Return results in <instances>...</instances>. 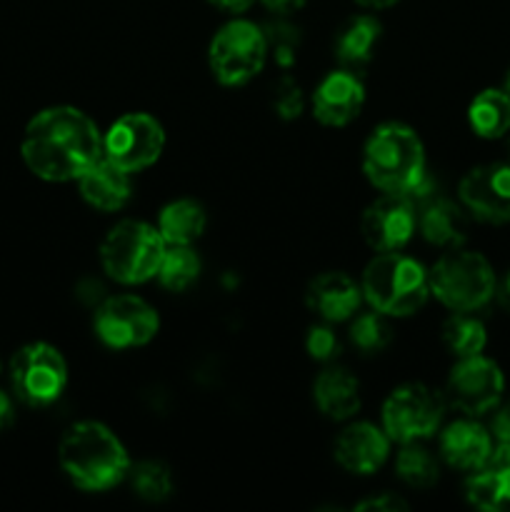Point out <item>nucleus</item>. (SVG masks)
<instances>
[{"label":"nucleus","mask_w":510,"mask_h":512,"mask_svg":"<svg viewBox=\"0 0 510 512\" xmlns=\"http://www.w3.org/2000/svg\"><path fill=\"white\" fill-rule=\"evenodd\" d=\"M363 300V290L350 275L323 273L308 285L305 303L323 323H343L355 315Z\"/></svg>","instance_id":"f3484780"},{"label":"nucleus","mask_w":510,"mask_h":512,"mask_svg":"<svg viewBox=\"0 0 510 512\" xmlns=\"http://www.w3.org/2000/svg\"><path fill=\"white\" fill-rule=\"evenodd\" d=\"M460 203L485 223H510V163L473 168L460 180Z\"/></svg>","instance_id":"4468645a"},{"label":"nucleus","mask_w":510,"mask_h":512,"mask_svg":"<svg viewBox=\"0 0 510 512\" xmlns=\"http://www.w3.org/2000/svg\"><path fill=\"white\" fill-rule=\"evenodd\" d=\"M163 148V125L145 113L123 115L110 125L103 138V158L123 168L125 173H138L153 165Z\"/></svg>","instance_id":"9d476101"},{"label":"nucleus","mask_w":510,"mask_h":512,"mask_svg":"<svg viewBox=\"0 0 510 512\" xmlns=\"http://www.w3.org/2000/svg\"><path fill=\"white\" fill-rule=\"evenodd\" d=\"M365 103L363 80L350 70H335L325 75L313 93V115L323 125L340 128L350 120L358 118L360 108Z\"/></svg>","instance_id":"2eb2a0df"},{"label":"nucleus","mask_w":510,"mask_h":512,"mask_svg":"<svg viewBox=\"0 0 510 512\" xmlns=\"http://www.w3.org/2000/svg\"><path fill=\"white\" fill-rule=\"evenodd\" d=\"M470 128L480 138H503L510 133V95L505 90L488 88L473 98L468 108Z\"/></svg>","instance_id":"393cba45"},{"label":"nucleus","mask_w":510,"mask_h":512,"mask_svg":"<svg viewBox=\"0 0 510 512\" xmlns=\"http://www.w3.org/2000/svg\"><path fill=\"white\" fill-rule=\"evenodd\" d=\"M358 510H375V512H393V510H405L408 508V503L400 498H395V495L390 493H383L378 495V498H368L363 500V503L355 505Z\"/></svg>","instance_id":"72a5a7b5"},{"label":"nucleus","mask_w":510,"mask_h":512,"mask_svg":"<svg viewBox=\"0 0 510 512\" xmlns=\"http://www.w3.org/2000/svg\"><path fill=\"white\" fill-rule=\"evenodd\" d=\"M10 385L20 403L30 408L53 405L68 385V365L48 343H30L10 360Z\"/></svg>","instance_id":"6e6552de"},{"label":"nucleus","mask_w":510,"mask_h":512,"mask_svg":"<svg viewBox=\"0 0 510 512\" xmlns=\"http://www.w3.org/2000/svg\"><path fill=\"white\" fill-rule=\"evenodd\" d=\"M348 338L360 353L373 355L380 353L390 345V338H393V330H390L388 315L378 313V310H370V313L355 315L353 323H350Z\"/></svg>","instance_id":"c85d7f7f"},{"label":"nucleus","mask_w":510,"mask_h":512,"mask_svg":"<svg viewBox=\"0 0 510 512\" xmlns=\"http://www.w3.org/2000/svg\"><path fill=\"white\" fill-rule=\"evenodd\" d=\"M495 295H498L500 305H503L505 310H510V270H508V275L500 280V285H495Z\"/></svg>","instance_id":"58836bf2"},{"label":"nucleus","mask_w":510,"mask_h":512,"mask_svg":"<svg viewBox=\"0 0 510 512\" xmlns=\"http://www.w3.org/2000/svg\"><path fill=\"white\" fill-rule=\"evenodd\" d=\"M128 478L135 495L148 503H163L173 493V475L158 460H143L128 470Z\"/></svg>","instance_id":"c756f323"},{"label":"nucleus","mask_w":510,"mask_h":512,"mask_svg":"<svg viewBox=\"0 0 510 512\" xmlns=\"http://www.w3.org/2000/svg\"><path fill=\"white\" fill-rule=\"evenodd\" d=\"M210 3L220 10H228V13H243L253 5V0H210Z\"/></svg>","instance_id":"4c0bfd02"},{"label":"nucleus","mask_w":510,"mask_h":512,"mask_svg":"<svg viewBox=\"0 0 510 512\" xmlns=\"http://www.w3.org/2000/svg\"><path fill=\"white\" fill-rule=\"evenodd\" d=\"M418 228V210L405 195L385 193L365 208L360 230L375 253H395L405 248Z\"/></svg>","instance_id":"ddd939ff"},{"label":"nucleus","mask_w":510,"mask_h":512,"mask_svg":"<svg viewBox=\"0 0 510 512\" xmlns=\"http://www.w3.org/2000/svg\"><path fill=\"white\" fill-rule=\"evenodd\" d=\"M505 380L498 365L483 355L460 358L458 365L450 370L445 395L453 408L465 413L468 418L490 413L503 398Z\"/></svg>","instance_id":"f8f14e48"},{"label":"nucleus","mask_w":510,"mask_h":512,"mask_svg":"<svg viewBox=\"0 0 510 512\" xmlns=\"http://www.w3.org/2000/svg\"><path fill=\"white\" fill-rule=\"evenodd\" d=\"M505 93L510 95V70H508V78H505Z\"/></svg>","instance_id":"a19ab883"},{"label":"nucleus","mask_w":510,"mask_h":512,"mask_svg":"<svg viewBox=\"0 0 510 512\" xmlns=\"http://www.w3.org/2000/svg\"><path fill=\"white\" fill-rule=\"evenodd\" d=\"M265 43H268V55H273L275 63L290 68L298 58L300 50V30L285 20H273L263 28Z\"/></svg>","instance_id":"7c9ffc66"},{"label":"nucleus","mask_w":510,"mask_h":512,"mask_svg":"<svg viewBox=\"0 0 510 512\" xmlns=\"http://www.w3.org/2000/svg\"><path fill=\"white\" fill-rule=\"evenodd\" d=\"M363 170L383 193H408L428 170L418 133L403 123H385L373 130L363 150Z\"/></svg>","instance_id":"7ed1b4c3"},{"label":"nucleus","mask_w":510,"mask_h":512,"mask_svg":"<svg viewBox=\"0 0 510 512\" xmlns=\"http://www.w3.org/2000/svg\"><path fill=\"white\" fill-rule=\"evenodd\" d=\"M265 60H268L265 33L250 20H230L210 40V70L223 85L248 83L263 70Z\"/></svg>","instance_id":"0eeeda50"},{"label":"nucleus","mask_w":510,"mask_h":512,"mask_svg":"<svg viewBox=\"0 0 510 512\" xmlns=\"http://www.w3.org/2000/svg\"><path fill=\"white\" fill-rule=\"evenodd\" d=\"M305 350H308L310 358L318 360V363H333L340 355V350H343V345H340V338L335 335V330L330 328V323H323L313 325V328L308 330Z\"/></svg>","instance_id":"473e14b6"},{"label":"nucleus","mask_w":510,"mask_h":512,"mask_svg":"<svg viewBox=\"0 0 510 512\" xmlns=\"http://www.w3.org/2000/svg\"><path fill=\"white\" fill-rule=\"evenodd\" d=\"M273 108L283 120H295L303 113L305 95L303 90H300V85L295 83L290 75H283V78L273 85Z\"/></svg>","instance_id":"2f4dec72"},{"label":"nucleus","mask_w":510,"mask_h":512,"mask_svg":"<svg viewBox=\"0 0 510 512\" xmlns=\"http://www.w3.org/2000/svg\"><path fill=\"white\" fill-rule=\"evenodd\" d=\"M200 258L190 245H168L158 268V280L170 293H183L198 280Z\"/></svg>","instance_id":"a878e982"},{"label":"nucleus","mask_w":510,"mask_h":512,"mask_svg":"<svg viewBox=\"0 0 510 512\" xmlns=\"http://www.w3.org/2000/svg\"><path fill=\"white\" fill-rule=\"evenodd\" d=\"M443 395L420 383L400 385L383 405V430L390 443H420L440 428Z\"/></svg>","instance_id":"1a4fd4ad"},{"label":"nucleus","mask_w":510,"mask_h":512,"mask_svg":"<svg viewBox=\"0 0 510 512\" xmlns=\"http://www.w3.org/2000/svg\"><path fill=\"white\" fill-rule=\"evenodd\" d=\"M380 33H383V25L373 15H355V18L345 20L333 43L340 68L355 75L363 73L373 60Z\"/></svg>","instance_id":"412c9836"},{"label":"nucleus","mask_w":510,"mask_h":512,"mask_svg":"<svg viewBox=\"0 0 510 512\" xmlns=\"http://www.w3.org/2000/svg\"><path fill=\"white\" fill-rule=\"evenodd\" d=\"M128 175L130 173H125L123 168H118V165L100 155L78 178L80 195L93 208L103 210V213H115V210H120L130 200Z\"/></svg>","instance_id":"aec40b11"},{"label":"nucleus","mask_w":510,"mask_h":512,"mask_svg":"<svg viewBox=\"0 0 510 512\" xmlns=\"http://www.w3.org/2000/svg\"><path fill=\"white\" fill-rule=\"evenodd\" d=\"M493 453V435L475 420H455L440 435V455L450 468L478 470Z\"/></svg>","instance_id":"6ab92c4d"},{"label":"nucleus","mask_w":510,"mask_h":512,"mask_svg":"<svg viewBox=\"0 0 510 512\" xmlns=\"http://www.w3.org/2000/svg\"><path fill=\"white\" fill-rule=\"evenodd\" d=\"M418 230L430 245L438 248L455 250L468 240V220L463 208L440 195L418 208Z\"/></svg>","instance_id":"4be33fe9"},{"label":"nucleus","mask_w":510,"mask_h":512,"mask_svg":"<svg viewBox=\"0 0 510 512\" xmlns=\"http://www.w3.org/2000/svg\"><path fill=\"white\" fill-rule=\"evenodd\" d=\"M313 398L325 418L348 420L360 410V385L348 370L328 368L315 380Z\"/></svg>","instance_id":"5701e85b"},{"label":"nucleus","mask_w":510,"mask_h":512,"mask_svg":"<svg viewBox=\"0 0 510 512\" xmlns=\"http://www.w3.org/2000/svg\"><path fill=\"white\" fill-rule=\"evenodd\" d=\"M205 210L195 200H173L158 215V233L165 245H193L203 235Z\"/></svg>","instance_id":"b1692460"},{"label":"nucleus","mask_w":510,"mask_h":512,"mask_svg":"<svg viewBox=\"0 0 510 512\" xmlns=\"http://www.w3.org/2000/svg\"><path fill=\"white\" fill-rule=\"evenodd\" d=\"M158 328V313L135 295H113L95 310V333L113 350L140 348L155 338Z\"/></svg>","instance_id":"9b49d317"},{"label":"nucleus","mask_w":510,"mask_h":512,"mask_svg":"<svg viewBox=\"0 0 510 512\" xmlns=\"http://www.w3.org/2000/svg\"><path fill=\"white\" fill-rule=\"evenodd\" d=\"M390 438L370 423L348 425L335 440V460L353 475H370L388 460Z\"/></svg>","instance_id":"dca6fc26"},{"label":"nucleus","mask_w":510,"mask_h":512,"mask_svg":"<svg viewBox=\"0 0 510 512\" xmlns=\"http://www.w3.org/2000/svg\"><path fill=\"white\" fill-rule=\"evenodd\" d=\"M505 150H508V163H510V135H508V140H505Z\"/></svg>","instance_id":"79ce46f5"},{"label":"nucleus","mask_w":510,"mask_h":512,"mask_svg":"<svg viewBox=\"0 0 510 512\" xmlns=\"http://www.w3.org/2000/svg\"><path fill=\"white\" fill-rule=\"evenodd\" d=\"M30 173L48 183L78 180L103 155V138L78 108H45L28 123L20 145Z\"/></svg>","instance_id":"f257e3e1"},{"label":"nucleus","mask_w":510,"mask_h":512,"mask_svg":"<svg viewBox=\"0 0 510 512\" xmlns=\"http://www.w3.org/2000/svg\"><path fill=\"white\" fill-rule=\"evenodd\" d=\"M363 298L370 308L388 318H405L418 313L430 295V280L418 260L403 253H380L363 273Z\"/></svg>","instance_id":"20e7f679"},{"label":"nucleus","mask_w":510,"mask_h":512,"mask_svg":"<svg viewBox=\"0 0 510 512\" xmlns=\"http://www.w3.org/2000/svg\"><path fill=\"white\" fill-rule=\"evenodd\" d=\"M63 473L88 493H103L128 478L130 458L105 425L85 420L65 430L58 448Z\"/></svg>","instance_id":"f03ea898"},{"label":"nucleus","mask_w":510,"mask_h":512,"mask_svg":"<svg viewBox=\"0 0 510 512\" xmlns=\"http://www.w3.org/2000/svg\"><path fill=\"white\" fill-rule=\"evenodd\" d=\"M355 3L370 10H383V8H390V5H395L398 0H355Z\"/></svg>","instance_id":"ea45409f"},{"label":"nucleus","mask_w":510,"mask_h":512,"mask_svg":"<svg viewBox=\"0 0 510 512\" xmlns=\"http://www.w3.org/2000/svg\"><path fill=\"white\" fill-rule=\"evenodd\" d=\"M430 293L453 313L480 310L495 295V273L488 260L470 250H450L428 273Z\"/></svg>","instance_id":"423d86ee"},{"label":"nucleus","mask_w":510,"mask_h":512,"mask_svg":"<svg viewBox=\"0 0 510 512\" xmlns=\"http://www.w3.org/2000/svg\"><path fill=\"white\" fill-rule=\"evenodd\" d=\"M260 3H263L270 13L288 15V13H295V10L303 8L305 0H260Z\"/></svg>","instance_id":"c9c22d12"},{"label":"nucleus","mask_w":510,"mask_h":512,"mask_svg":"<svg viewBox=\"0 0 510 512\" xmlns=\"http://www.w3.org/2000/svg\"><path fill=\"white\" fill-rule=\"evenodd\" d=\"M15 423V405L5 390H0V430H8Z\"/></svg>","instance_id":"e433bc0d"},{"label":"nucleus","mask_w":510,"mask_h":512,"mask_svg":"<svg viewBox=\"0 0 510 512\" xmlns=\"http://www.w3.org/2000/svg\"><path fill=\"white\" fill-rule=\"evenodd\" d=\"M470 505L485 512L510 510V443H498L465 485Z\"/></svg>","instance_id":"a211bd4d"},{"label":"nucleus","mask_w":510,"mask_h":512,"mask_svg":"<svg viewBox=\"0 0 510 512\" xmlns=\"http://www.w3.org/2000/svg\"><path fill=\"white\" fill-rule=\"evenodd\" d=\"M443 343L455 358H473V355L483 353L485 343H488V333L485 325L478 318L465 313H455L453 318L445 320L443 325Z\"/></svg>","instance_id":"bb28decb"},{"label":"nucleus","mask_w":510,"mask_h":512,"mask_svg":"<svg viewBox=\"0 0 510 512\" xmlns=\"http://www.w3.org/2000/svg\"><path fill=\"white\" fill-rule=\"evenodd\" d=\"M395 473L410 488H430L438 483V460L423 445L405 443L395 460Z\"/></svg>","instance_id":"cd10ccee"},{"label":"nucleus","mask_w":510,"mask_h":512,"mask_svg":"<svg viewBox=\"0 0 510 512\" xmlns=\"http://www.w3.org/2000/svg\"><path fill=\"white\" fill-rule=\"evenodd\" d=\"M490 435H493L498 443H510V403L498 408V413L490 420Z\"/></svg>","instance_id":"f704fd0d"},{"label":"nucleus","mask_w":510,"mask_h":512,"mask_svg":"<svg viewBox=\"0 0 510 512\" xmlns=\"http://www.w3.org/2000/svg\"><path fill=\"white\" fill-rule=\"evenodd\" d=\"M165 248L168 245L158 228L140 220H123L100 243V263L118 283L138 285L158 275Z\"/></svg>","instance_id":"39448f33"}]
</instances>
